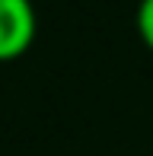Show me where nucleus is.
<instances>
[{"label": "nucleus", "mask_w": 153, "mask_h": 156, "mask_svg": "<svg viewBox=\"0 0 153 156\" xmlns=\"http://www.w3.org/2000/svg\"><path fill=\"white\" fill-rule=\"evenodd\" d=\"M32 38H35L32 0H0V61L26 54Z\"/></svg>", "instance_id": "obj_1"}, {"label": "nucleus", "mask_w": 153, "mask_h": 156, "mask_svg": "<svg viewBox=\"0 0 153 156\" xmlns=\"http://www.w3.org/2000/svg\"><path fill=\"white\" fill-rule=\"evenodd\" d=\"M137 32H141L144 45L153 51V0H141L137 3Z\"/></svg>", "instance_id": "obj_2"}]
</instances>
